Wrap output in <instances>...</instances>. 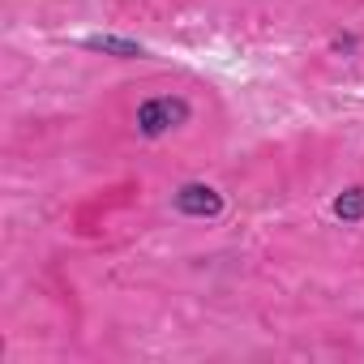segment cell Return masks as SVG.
<instances>
[{
    "instance_id": "6da1fadb",
    "label": "cell",
    "mask_w": 364,
    "mask_h": 364,
    "mask_svg": "<svg viewBox=\"0 0 364 364\" xmlns=\"http://www.w3.org/2000/svg\"><path fill=\"white\" fill-rule=\"evenodd\" d=\"M189 116H193L189 99H180V95H154V99H146L137 107V133L141 137H163V133H171L180 124H189Z\"/></svg>"
},
{
    "instance_id": "7a4b0ae2",
    "label": "cell",
    "mask_w": 364,
    "mask_h": 364,
    "mask_svg": "<svg viewBox=\"0 0 364 364\" xmlns=\"http://www.w3.org/2000/svg\"><path fill=\"white\" fill-rule=\"evenodd\" d=\"M171 206L185 219H215L223 210V193L215 185H206V180H189V185H180L171 193Z\"/></svg>"
},
{
    "instance_id": "3957f363",
    "label": "cell",
    "mask_w": 364,
    "mask_h": 364,
    "mask_svg": "<svg viewBox=\"0 0 364 364\" xmlns=\"http://www.w3.org/2000/svg\"><path fill=\"white\" fill-rule=\"evenodd\" d=\"M82 48L86 52H99V56H116V60H141L146 56V43L124 39V35H86Z\"/></svg>"
},
{
    "instance_id": "277c9868",
    "label": "cell",
    "mask_w": 364,
    "mask_h": 364,
    "mask_svg": "<svg viewBox=\"0 0 364 364\" xmlns=\"http://www.w3.org/2000/svg\"><path fill=\"white\" fill-rule=\"evenodd\" d=\"M334 219L338 223H364V189H343L334 198Z\"/></svg>"
}]
</instances>
